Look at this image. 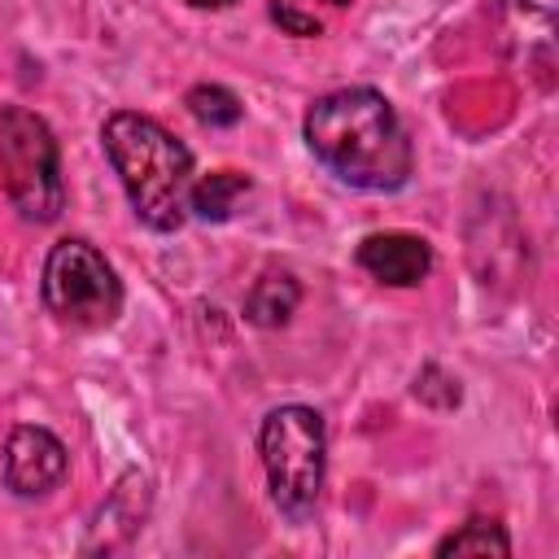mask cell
Masks as SVG:
<instances>
[{
	"label": "cell",
	"instance_id": "obj_1",
	"mask_svg": "<svg viewBox=\"0 0 559 559\" xmlns=\"http://www.w3.org/2000/svg\"><path fill=\"white\" fill-rule=\"evenodd\" d=\"M306 144L314 162L349 188L397 192L415 170L411 135L393 100L376 87H336L306 109Z\"/></svg>",
	"mask_w": 559,
	"mask_h": 559
},
{
	"label": "cell",
	"instance_id": "obj_2",
	"mask_svg": "<svg viewBox=\"0 0 559 559\" xmlns=\"http://www.w3.org/2000/svg\"><path fill=\"white\" fill-rule=\"evenodd\" d=\"M100 144L135 218L153 231H179L188 218L192 188L188 144L175 140L157 118L135 109H114L100 127Z\"/></svg>",
	"mask_w": 559,
	"mask_h": 559
},
{
	"label": "cell",
	"instance_id": "obj_3",
	"mask_svg": "<svg viewBox=\"0 0 559 559\" xmlns=\"http://www.w3.org/2000/svg\"><path fill=\"white\" fill-rule=\"evenodd\" d=\"M258 454L266 467L271 502L301 524L323 493V472H328V428L314 406L288 402L266 411L258 428Z\"/></svg>",
	"mask_w": 559,
	"mask_h": 559
},
{
	"label": "cell",
	"instance_id": "obj_4",
	"mask_svg": "<svg viewBox=\"0 0 559 559\" xmlns=\"http://www.w3.org/2000/svg\"><path fill=\"white\" fill-rule=\"evenodd\" d=\"M0 179L26 223L61 218L66 183H61L57 135L39 114H31L22 105L0 109Z\"/></svg>",
	"mask_w": 559,
	"mask_h": 559
},
{
	"label": "cell",
	"instance_id": "obj_5",
	"mask_svg": "<svg viewBox=\"0 0 559 559\" xmlns=\"http://www.w3.org/2000/svg\"><path fill=\"white\" fill-rule=\"evenodd\" d=\"M44 306L57 323L100 332L122 314V280L87 240H57L44 258Z\"/></svg>",
	"mask_w": 559,
	"mask_h": 559
},
{
	"label": "cell",
	"instance_id": "obj_6",
	"mask_svg": "<svg viewBox=\"0 0 559 559\" xmlns=\"http://www.w3.org/2000/svg\"><path fill=\"white\" fill-rule=\"evenodd\" d=\"M66 445L39 428V424H17L9 432V445H4V485L17 493V498H44L52 493L61 480H66Z\"/></svg>",
	"mask_w": 559,
	"mask_h": 559
},
{
	"label": "cell",
	"instance_id": "obj_7",
	"mask_svg": "<svg viewBox=\"0 0 559 559\" xmlns=\"http://www.w3.org/2000/svg\"><path fill=\"white\" fill-rule=\"evenodd\" d=\"M358 266L389 288H415L432 271V249L411 231H371L358 245Z\"/></svg>",
	"mask_w": 559,
	"mask_h": 559
},
{
	"label": "cell",
	"instance_id": "obj_8",
	"mask_svg": "<svg viewBox=\"0 0 559 559\" xmlns=\"http://www.w3.org/2000/svg\"><path fill=\"white\" fill-rule=\"evenodd\" d=\"M297 301H301V284L288 271H266L245 297V319L258 328H284L293 319Z\"/></svg>",
	"mask_w": 559,
	"mask_h": 559
},
{
	"label": "cell",
	"instance_id": "obj_9",
	"mask_svg": "<svg viewBox=\"0 0 559 559\" xmlns=\"http://www.w3.org/2000/svg\"><path fill=\"white\" fill-rule=\"evenodd\" d=\"M249 197V179L240 170H214V175H201L192 179L188 188V210L205 223H223L236 214V205Z\"/></svg>",
	"mask_w": 559,
	"mask_h": 559
},
{
	"label": "cell",
	"instance_id": "obj_10",
	"mask_svg": "<svg viewBox=\"0 0 559 559\" xmlns=\"http://www.w3.org/2000/svg\"><path fill=\"white\" fill-rule=\"evenodd\" d=\"M341 9H349V0H271V22L297 39H314Z\"/></svg>",
	"mask_w": 559,
	"mask_h": 559
},
{
	"label": "cell",
	"instance_id": "obj_11",
	"mask_svg": "<svg viewBox=\"0 0 559 559\" xmlns=\"http://www.w3.org/2000/svg\"><path fill=\"white\" fill-rule=\"evenodd\" d=\"M437 555H511V537L502 533L498 520H467L463 528H454L450 537L437 542Z\"/></svg>",
	"mask_w": 559,
	"mask_h": 559
},
{
	"label": "cell",
	"instance_id": "obj_12",
	"mask_svg": "<svg viewBox=\"0 0 559 559\" xmlns=\"http://www.w3.org/2000/svg\"><path fill=\"white\" fill-rule=\"evenodd\" d=\"M183 105L192 109V118H197L201 127H236L240 114H245L240 96H236L231 87H223V83H197Z\"/></svg>",
	"mask_w": 559,
	"mask_h": 559
},
{
	"label": "cell",
	"instance_id": "obj_13",
	"mask_svg": "<svg viewBox=\"0 0 559 559\" xmlns=\"http://www.w3.org/2000/svg\"><path fill=\"white\" fill-rule=\"evenodd\" d=\"M192 9H227V4H236V0H188Z\"/></svg>",
	"mask_w": 559,
	"mask_h": 559
}]
</instances>
